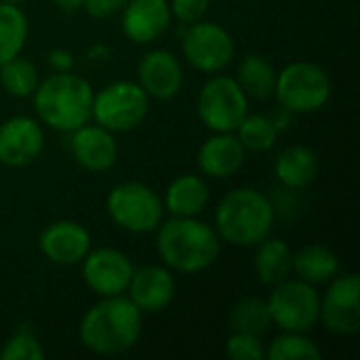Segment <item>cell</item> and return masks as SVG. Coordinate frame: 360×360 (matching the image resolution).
I'll list each match as a JSON object with an SVG mask.
<instances>
[{
	"instance_id": "1",
	"label": "cell",
	"mask_w": 360,
	"mask_h": 360,
	"mask_svg": "<svg viewBox=\"0 0 360 360\" xmlns=\"http://www.w3.org/2000/svg\"><path fill=\"white\" fill-rule=\"evenodd\" d=\"M143 314L124 295L101 297L91 306L78 327L80 344L99 356L129 352L141 338Z\"/></svg>"
},
{
	"instance_id": "2",
	"label": "cell",
	"mask_w": 360,
	"mask_h": 360,
	"mask_svg": "<svg viewBox=\"0 0 360 360\" xmlns=\"http://www.w3.org/2000/svg\"><path fill=\"white\" fill-rule=\"evenodd\" d=\"M221 251L215 228L198 217H173L156 228V253L177 274H198L211 268Z\"/></svg>"
},
{
	"instance_id": "3",
	"label": "cell",
	"mask_w": 360,
	"mask_h": 360,
	"mask_svg": "<svg viewBox=\"0 0 360 360\" xmlns=\"http://www.w3.org/2000/svg\"><path fill=\"white\" fill-rule=\"evenodd\" d=\"M276 209L264 192L255 188L230 190L215 209V232L232 247H257L270 236Z\"/></svg>"
},
{
	"instance_id": "4",
	"label": "cell",
	"mask_w": 360,
	"mask_h": 360,
	"mask_svg": "<svg viewBox=\"0 0 360 360\" xmlns=\"http://www.w3.org/2000/svg\"><path fill=\"white\" fill-rule=\"evenodd\" d=\"M93 95L95 91L91 82L82 76L55 72L38 82L32 99L42 124L61 133H72L91 122Z\"/></svg>"
},
{
	"instance_id": "5",
	"label": "cell",
	"mask_w": 360,
	"mask_h": 360,
	"mask_svg": "<svg viewBox=\"0 0 360 360\" xmlns=\"http://www.w3.org/2000/svg\"><path fill=\"white\" fill-rule=\"evenodd\" d=\"M333 93L331 76L312 61H293L276 72L274 97L291 114H314L323 110Z\"/></svg>"
},
{
	"instance_id": "6",
	"label": "cell",
	"mask_w": 360,
	"mask_h": 360,
	"mask_svg": "<svg viewBox=\"0 0 360 360\" xmlns=\"http://www.w3.org/2000/svg\"><path fill=\"white\" fill-rule=\"evenodd\" d=\"M150 112V97L133 80H114L93 95L91 120L110 133H129L137 129Z\"/></svg>"
},
{
	"instance_id": "7",
	"label": "cell",
	"mask_w": 360,
	"mask_h": 360,
	"mask_svg": "<svg viewBox=\"0 0 360 360\" xmlns=\"http://www.w3.org/2000/svg\"><path fill=\"white\" fill-rule=\"evenodd\" d=\"M105 211L110 219L131 234H150L162 224L165 205L156 190L141 181H122L108 192Z\"/></svg>"
},
{
	"instance_id": "8",
	"label": "cell",
	"mask_w": 360,
	"mask_h": 360,
	"mask_svg": "<svg viewBox=\"0 0 360 360\" xmlns=\"http://www.w3.org/2000/svg\"><path fill=\"white\" fill-rule=\"evenodd\" d=\"M196 112L211 133H234L249 114V97L232 76H211L198 91Z\"/></svg>"
},
{
	"instance_id": "9",
	"label": "cell",
	"mask_w": 360,
	"mask_h": 360,
	"mask_svg": "<svg viewBox=\"0 0 360 360\" xmlns=\"http://www.w3.org/2000/svg\"><path fill=\"white\" fill-rule=\"evenodd\" d=\"M266 304L272 325H276L281 331L308 333L319 323L321 295L314 285L302 278L289 276L274 285Z\"/></svg>"
},
{
	"instance_id": "10",
	"label": "cell",
	"mask_w": 360,
	"mask_h": 360,
	"mask_svg": "<svg viewBox=\"0 0 360 360\" xmlns=\"http://www.w3.org/2000/svg\"><path fill=\"white\" fill-rule=\"evenodd\" d=\"M232 34L215 21H196L186 25L181 36V53L186 61L205 74H219L234 57Z\"/></svg>"
},
{
	"instance_id": "11",
	"label": "cell",
	"mask_w": 360,
	"mask_h": 360,
	"mask_svg": "<svg viewBox=\"0 0 360 360\" xmlns=\"http://www.w3.org/2000/svg\"><path fill=\"white\" fill-rule=\"evenodd\" d=\"M327 293L321 297L319 321L325 329L340 338H350L360 331V278L356 272L338 274L327 283Z\"/></svg>"
},
{
	"instance_id": "12",
	"label": "cell",
	"mask_w": 360,
	"mask_h": 360,
	"mask_svg": "<svg viewBox=\"0 0 360 360\" xmlns=\"http://www.w3.org/2000/svg\"><path fill=\"white\" fill-rule=\"evenodd\" d=\"M82 281L97 297L124 295L133 276V264L129 255L114 247H99L84 255L80 262Z\"/></svg>"
},
{
	"instance_id": "13",
	"label": "cell",
	"mask_w": 360,
	"mask_h": 360,
	"mask_svg": "<svg viewBox=\"0 0 360 360\" xmlns=\"http://www.w3.org/2000/svg\"><path fill=\"white\" fill-rule=\"evenodd\" d=\"M44 150V131L36 118L13 116L0 124V165L21 169Z\"/></svg>"
},
{
	"instance_id": "14",
	"label": "cell",
	"mask_w": 360,
	"mask_h": 360,
	"mask_svg": "<svg viewBox=\"0 0 360 360\" xmlns=\"http://www.w3.org/2000/svg\"><path fill=\"white\" fill-rule=\"evenodd\" d=\"M91 232L72 219H57L49 224L38 236L40 253L57 266H76L91 251Z\"/></svg>"
},
{
	"instance_id": "15",
	"label": "cell",
	"mask_w": 360,
	"mask_h": 360,
	"mask_svg": "<svg viewBox=\"0 0 360 360\" xmlns=\"http://www.w3.org/2000/svg\"><path fill=\"white\" fill-rule=\"evenodd\" d=\"M137 82L150 99L169 101L184 86V68L169 49H152L137 63Z\"/></svg>"
},
{
	"instance_id": "16",
	"label": "cell",
	"mask_w": 360,
	"mask_h": 360,
	"mask_svg": "<svg viewBox=\"0 0 360 360\" xmlns=\"http://www.w3.org/2000/svg\"><path fill=\"white\" fill-rule=\"evenodd\" d=\"M175 276L167 266H141L133 270L127 287L129 300L141 314L165 312L175 300Z\"/></svg>"
},
{
	"instance_id": "17",
	"label": "cell",
	"mask_w": 360,
	"mask_h": 360,
	"mask_svg": "<svg viewBox=\"0 0 360 360\" xmlns=\"http://www.w3.org/2000/svg\"><path fill=\"white\" fill-rule=\"evenodd\" d=\"M70 152L74 160L91 173H105L118 160V143L114 133L95 122H86L72 131Z\"/></svg>"
},
{
	"instance_id": "18",
	"label": "cell",
	"mask_w": 360,
	"mask_h": 360,
	"mask_svg": "<svg viewBox=\"0 0 360 360\" xmlns=\"http://www.w3.org/2000/svg\"><path fill=\"white\" fill-rule=\"evenodd\" d=\"M171 8L167 0H129L120 11L124 36L135 44H152L171 25Z\"/></svg>"
},
{
	"instance_id": "19",
	"label": "cell",
	"mask_w": 360,
	"mask_h": 360,
	"mask_svg": "<svg viewBox=\"0 0 360 360\" xmlns=\"http://www.w3.org/2000/svg\"><path fill=\"white\" fill-rule=\"evenodd\" d=\"M196 160L202 175L211 179H228L243 169L247 150L236 133H213L200 146Z\"/></svg>"
},
{
	"instance_id": "20",
	"label": "cell",
	"mask_w": 360,
	"mask_h": 360,
	"mask_svg": "<svg viewBox=\"0 0 360 360\" xmlns=\"http://www.w3.org/2000/svg\"><path fill=\"white\" fill-rule=\"evenodd\" d=\"M274 175L287 190H306L319 175V156L308 146H287L274 160Z\"/></svg>"
},
{
	"instance_id": "21",
	"label": "cell",
	"mask_w": 360,
	"mask_h": 360,
	"mask_svg": "<svg viewBox=\"0 0 360 360\" xmlns=\"http://www.w3.org/2000/svg\"><path fill=\"white\" fill-rule=\"evenodd\" d=\"M209 186L200 175L175 177L162 198L165 211L173 217H198L209 205Z\"/></svg>"
},
{
	"instance_id": "22",
	"label": "cell",
	"mask_w": 360,
	"mask_h": 360,
	"mask_svg": "<svg viewBox=\"0 0 360 360\" xmlns=\"http://www.w3.org/2000/svg\"><path fill=\"white\" fill-rule=\"evenodd\" d=\"M253 268H255V276L264 285L274 287V285H278V283H283L285 278L291 276V272H293V251L283 238H270L268 236L257 245Z\"/></svg>"
},
{
	"instance_id": "23",
	"label": "cell",
	"mask_w": 360,
	"mask_h": 360,
	"mask_svg": "<svg viewBox=\"0 0 360 360\" xmlns=\"http://www.w3.org/2000/svg\"><path fill=\"white\" fill-rule=\"evenodd\" d=\"M293 272L314 287L327 285L340 274V259L325 245H308L293 253Z\"/></svg>"
},
{
	"instance_id": "24",
	"label": "cell",
	"mask_w": 360,
	"mask_h": 360,
	"mask_svg": "<svg viewBox=\"0 0 360 360\" xmlns=\"http://www.w3.org/2000/svg\"><path fill=\"white\" fill-rule=\"evenodd\" d=\"M236 82L247 93L249 99H268L274 93L276 68L264 55L249 53L236 68Z\"/></svg>"
},
{
	"instance_id": "25",
	"label": "cell",
	"mask_w": 360,
	"mask_h": 360,
	"mask_svg": "<svg viewBox=\"0 0 360 360\" xmlns=\"http://www.w3.org/2000/svg\"><path fill=\"white\" fill-rule=\"evenodd\" d=\"M27 15L19 4L0 2V65L21 55L27 42Z\"/></svg>"
},
{
	"instance_id": "26",
	"label": "cell",
	"mask_w": 360,
	"mask_h": 360,
	"mask_svg": "<svg viewBox=\"0 0 360 360\" xmlns=\"http://www.w3.org/2000/svg\"><path fill=\"white\" fill-rule=\"evenodd\" d=\"M247 152H268L276 146L278 127L270 114H247L234 131Z\"/></svg>"
},
{
	"instance_id": "27",
	"label": "cell",
	"mask_w": 360,
	"mask_h": 360,
	"mask_svg": "<svg viewBox=\"0 0 360 360\" xmlns=\"http://www.w3.org/2000/svg\"><path fill=\"white\" fill-rule=\"evenodd\" d=\"M38 82H40V74L36 65L23 59L21 55L0 65V86L13 97H19V99L32 97Z\"/></svg>"
},
{
	"instance_id": "28",
	"label": "cell",
	"mask_w": 360,
	"mask_h": 360,
	"mask_svg": "<svg viewBox=\"0 0 360 360\" xmlns=\"http://www.w3.org/2000/svg\"><path fill=\"white\" fill-rule=\"evenodd\" d=\"M230 327L232 331H238V333L264 335L272 327L266 300H259V297L240 300L230 312Z\"/></svg>"
},
{
	"instance_id": "29",
	"label": "cell",
	"mask_w": 360,
	"mask_h": 360,
	"mask_svg": "<svg viewBox=\"0 0 360 360\" xmlns=\"http://www.w3.org/2000/svg\"><path fill=\"white\" fill-rule=\"evenodd\" d=\"M321 356L323 352L316 342L295 331H281L266 348L268 360H321Z\"/></svg>"
},
{
	"instance_id": "30",
	"label": "cell",
	"mask_w": 360,
	"mask_h": 360,
	"mask_svg": "<svg viewBox=\"0 0 360 360\" xmlns=\"http://www.w3.org/2000/svg\"><path fill=\"white\" fill-rule=\"evenodd\" d=\"M46 352L27 325H19V329L2 344L0 360H44Z\"/></svg>"
},
{
	"instance_id": "31",
	"label": "cell",
	"mask_w": 360,
	"mask_h": 360,
	"mask_svg": "<svg viewBox=\"0 0 360 360\" xmlns=\"http://www.w3.org/2000/svg\"><path fill=\"white\" fill-rule=\"evenodd\" d=\"M226 354L232 360H262L266 359V348L262 344V335L232 331L226 342Z\"/></svg>"
},
{
	"instance_id": "32",
	"label": "cell",
	"mask_w": 360,
	"mask_h": 360,
	"mask_svg": "<svg viewBox=\"0 0 360 360\" xmlns=\"http://www.w3.org/2000/svg\"><path fill=\"white\" fill-rule=\"evenodd\" d=\"M209 6H211V0H171L169 2L171 15L184 25L205 19Z\"/></svg>"
},
{
	"instance_id": "33",
	"label": "cell",
	"mask_w": 360,
	"mask_h": 360,
	"mask_svg": "<svg viewBox=\"0 0 360 360\" xmlns=\"http://www.w3.org/2000/svg\"><path fill=\"white\" fill-rule=\"evenodd\" d=\"M127 2L129 0H82L80 8H84V13L93 19H108L120 13Z\"/></svg>"
},
{
	"instance_id": "34",
	"label": "cell",
	"mask_w": 360,
	"mask_h": 360,
	"mask_svg": "<svg viewBox=\"0 0 360 360\" xmlns=\"http://www.w3.org/2000/svg\"><path fill=\"white\" fill-rule=\"evenodd\" d=\"M49 65L53 68V72H72L74 55L65 49H53L49 53Z\"/></svg>"
},
{
	"instance_id": "35",
	"label": "cell",
	"mask_w": 360,
	"mask_h": 360,
	"mask_svg": "<svg viewBox=\"0 0 360 360\" xmlns=\"http://www.w3.org/2000/svg\"><path fill=\"white\" fill-rule=\"evenodd\" d=\"M53 4H57L63 11H78L82 6V0H51Z\"/></svg>"
},
{
	"instance_id": "36",
	"label": "cell",
	"mask_w": 360,
	"mask_h": 360,
	"mask_svg": "<svg viewBox=\"0 0 360 360\" xmlns=\"http://www.w3.org/2000/svg\"><path fill=\"white\" fill-rule=\"evenodd\" d=\"M0 2H11V4H21V2H25V0H0Z\"/></svg>"
}]
</instances>
